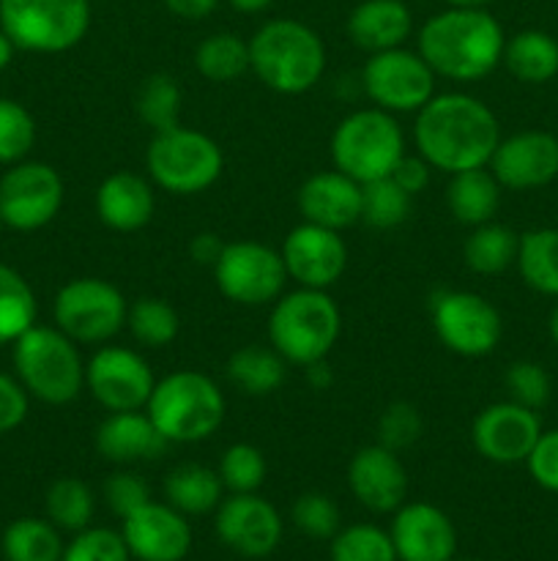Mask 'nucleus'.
Returning a JSON list of instances; mask_svg holds the SVG:
<instances>
[{
	"instance_id": "obj_16",
	"label": "nucleus",
	"mask_w": 558,
	"mask_h": 561,
	"mask_svg": "<svg viewBox=\"0 0 558 561\" xmlns=\"http://www.w3.org/2000/svg\"><path fill=\"white\" fill-rule=\"evenodd\" d=\"M279 255L284 261L288 279H293L299 288L328 290L342 279L348 268V244L342 233L315 222L295 225L284 236Z\"/></svg>"
},
{
	"instance_id": "obj_20",
	"label": "nucleus",
	"mask_w": 558,
	"mask_h": 561,
	"mask_svg": "<svg viewBox=\"0 0 558 561\" xmlns=\"http://www.w3.org/2000/svg\"><path fill=\"white\" fill-rule=\"evenodd\" d=\"M487 168L503 190H539L558 175V140L550 131H518L498 142Z\"/></svg>"
},
{
	"instance_id": "obj_15",
	"label": "nucleus",
	"mask_w": 558,
	"mask_h": 561,
	"mask_svg": "<svg viewBox=\"0 0 558 561\" xmlns=\"http://www.w3.org/2000/svg\"><path fill=\"white\" fill-rule=\"evenodd\" d=\"M156 376L146 356L126 345H98L85 362V389L104 411H142L148 405Z\"/></svg>"
},
{
	"instance_id": "obj_11",
	"label": "nucleus",
	"mask_w": 558,
	"mask_h": 561,
	"mask_svg": "<svg viewBox=\"0 0 558 561\" xmlns=\"http://www.w3.org/2000/svg\"><path fill=\"white\" fill-rule=\"evenodd\" d=\"M435 71L427 66L419 49L394 47L372 53L361 69V88L372 107L392 115L419 113L435 96Z\"/></svg>"
},
{
	"instance_id": "obj_19",
	"label": "nucleus",
	"mask_w": 558,
	"mask_h": 561,
	"mask_svg": "<svg viewBox=\"0 0 558 561\" xmlns=\"http://www.w3.org/2000/svg\"><path fill=\"white\" fill-rule=\"evenodd\" d=\"M120 537L137 561H184L191 548L186 515L153 499L120 520Z\"/></svg>"
},
{
	"instance_id": "obj_37",
	"label": "nucleus",
	"mask_w": 558,
	"mask_h": 561,
	"mask_svg": "<svg viewBox=\"0 0 558 561\" xmlns=\"http://www.w3.org/2000/svg\"><path fill=\"white\" fill-rule=\"evenodd\" d=\"M47 520L58 526L60 531H82L91 526L93 510H96V499L93 491L77 477H60L49 485L47 499Z\"/></svg>"
},
{
	"instance_id": "obj_46",
	"label": "nucleus",
	"mask_w": 558,
	"mask_h": 561,
	"mask_svg": "<svg viewBox=\"0 0 558 561\" xmlns=\"http://www.w3.org/2000/svg\"><path fill=\"white\" fill-rule=\"evenodd\" d=\"M507 389L514 403L539 411L550 400V376L536 362H514L507 370Z\"/></svg>"
},
{
	"instance_id": "obj_54",
	"label": "nucleus",
	"mask_w": 558,
	"mask_h": 561,
	"mask_svg": "<svg viewBox=\"0 0 558 561\" xmlns=\"http://www.w3.org/2000/svg\"><path fill=\"white\" fill-rule=\"evenodd\" d=\"M306 373H310V383L315 389H326L328 383H332V370L326 367V362H317V365H310L306 367Z\"/></svg>"
},
{
	"instance_id": "obj_53",
	"label": "nucleus",
	"mask_w": 558,
	"mask_h": 561,
	"mask_svg": "<svg viewBox=\"0 0 558 561\" xmlns=\"http://www.w3.org/2000/svg\"><path fill=\"white\" fill-rule=\"evenodd\" d=\"M228 3L241 14H263V11L271 9L274 0H228Z\"/></svg>"
},
{
	"instance_id": "obj_38",
	"label": "nucleus",
	"mask_w": 558,
	"mask_h": 561,
	"mask_svg": "<svg viewBox=\"0 0 558 561\" xmlns=\"http://www.w3.org/2000/svg\"><path fill=\"white\" fill-rule=\"evenodd\" d=\"M414 197L388 175V179L361 184V222L375 230H394L410 217Z\"/></svg>"
},
{
	"instance_id": "obj_42",
	"label": "nucleus",
	"mask_w": 558,
	"mask_h": 561,
	"mask_svg": "<svg viewBox=\"0 0 558 561\" xmlns=\"http://www.w3.org/2000/svg\"><path fill=\"white\" fill-rule=\"evenodd\" d=\"M219 480L230 493H257L266 482L268 463L266 455L255 444H230L219 458Z\"/></svg>"
},
{
	"instance_id": "obj_47",
	"label": "nucleus",
	"mask_w": 558,
	"mask_h": 561,
	"mask_svg": "<svg viewBox=\"0 0 558 561\" xmlns=\"http://www.w3.org/2000/svg\"><path fill=\"white\" fill-rule=\"evenodd\" d=\"M104 499H107L109 510L124 520L126 515H131L142 504L151 502V491H148L146 480L140 474H135V471H115L104 482Z\"/></svg>"
},
{
	"instance_id": "obj_49",
	"label": "nucleus",
	"mask_w": 558,
	"mask_h": 561,
	"mask_svg": "<svg viewBox=\"0 0 558 561\" xmlns=\"http://www.w3.org/2000/svg\"><path fill=\"white\" fill-rule=\"evenodd\" d=\"M31 411V394L25 392L16 376L0 373V436H9L16 427L25 425Z\"/></svg>"
},
{
	"instance_id": "obj_57",
	"label": "nucleus",
	"mask_w": 558,
	"mask_h": 561,
	"mask_svg": "<svg viewBox=\"0 0 558 561\" xmlns=\"http://www.w3.org/2000/svg\"><path fill=\"white\" fill-rule=\"evenodd\" d=\"M550 337H553V343L558 345V305L553 307V312H550Z\"/></svg>"
},
{
	"instance_id": "obj_39",
	"label": "nucleus",
	"mask_w": 558,
	"mask_h": 561,
	"mask_svg": "<svg viewBox=\"0 0 558 561\" xmlns=\"http://www.w3.org/2000/svg\"><path fill=\"white\" fill-rule=\"evenodd\" d=\"M181 104H184V96H181V85L175 82V77L151 75L137 91L135 107L142 124L156 135V131H167L181 124Z\"/></svg>"
},
{
	"instance_id": "obj_51",
	"label": "nucleus",
	"mask_w": 558,
	"mask_h": 561,
	"mask_svg": "<svg viewBox=\"0 0 558 561\" xmlns=\"http://www.w3.org/2000/svg\"><path fill=\"white\" fill-rule=\"evenodd\" d=\"M164 9L170 11V14L181 16V20H206V16H211L213 11H217L219 0H162Z\"/></svg>"
},
{
	"instance_id": "obj_26",
	"label": "nucleus",
	"mask_w": 558,
	"mask_h": 561,
	"mask_svg": "<svg viewBox=\"0 0 558 561\" xmlns=\"http://www.w3.org/2000/svg\"><path fill=\"white\" fill-rule=\"evenodd\" d=\"M350 42L367 55L405 47L414 33V11L405 0H361L348 14Z\"/></svg>"
},
{
	"instance_id": "obj_12",
	"label": "nucleus",
	"mask_w": 558,
	"mask_h": 561,
	"mask_svg": "<svg viewBox=\"0 0 558 561\" xmlns=\"http://www.w3.org/2000/svg\"><path fill=\"white\" fill-rule=\"evenodd\" d=\"M211 268L219 294L241 307L274 305L288 285L279 250L260 241H228Z\"/></svg>"
},
{
	"instance_id": "obj_10",
	"label": "nucleus",
	"mask_w": 558,
	"mask_h": 561,
	"mask_svg": "<svg viewBox=\"0 0 558 561\" xmlns=\"http://www.w3.org/2000/svg\"><path fill=\"white\" fill-rule=\"evenodd\" d=\"M124 294L102 277H74L55 294L53 323L77 345H104L126 329Z\"/></svg>"
},
{
	"instance_id": "obj_32",
	"label": "nucleus",
	"mask_w": 558,
	"mask_h": 561,
	"mask_svg": "<svg viewBox=\"0 0 558 561\" xmlns=\"http://www.w3.org/2000/svg\"><path fill=\"white\" fill-rule=\"evenodd\" d=\"M195 69L208 82H235L252 71L249 66V38L239 33L219 31L202 38L195 49Z\"/></svg>"
},
{
	"instance_id": "obj_27",
	"label": "nucleus",
	"mask_w": 558,
	"mask_h": 561,
	"mask_svg": "<svg viewBox=\"0 0 558 561\" xmlns=\"http://www.w3.org/2000/svg\"><path fill=\"white\" fill-rule=\"evenodd\" d=\"M501 190L490 168L463 170V173L449 175L446 184V206L457 222L476 228V225L492 222L501 208Z\"/></svg>"
},
{
	"instance_id": "obj_8",
	"label": "nucleus",
	"mask_w": 558,
	"mask_h": 561,
	"mask_svg": "<svg viewBox=\"0 0 558 561\" xmlns=\"http://www.w3.org/2000/svg\"><path fill=\"white\" fill-rule=\"evenodd\" d=\"M146 170L151 184L170 195H200L222 179L224 153L211 135L178 124L151 137Z\"/></svg>"
},
{
	"instance_id": "obj_5",
	"label": "nucleus",
	"mask_w": 558,
	"mask_h": 561,
	"mask_svg": "<svg viewBox=\"0 0 558 561\" xmlns=\"http://www.w3.org/2000/svg\"><path fill=\"white\" fill-rule=\"evenodd\" d=\"M342 316L328 290L295 288L271 305L268 345L288 365L310 367L326 362L339 340Z\"/></svg>"
},
{
	"instance_id": "obj_35",
	"label": "nucleus",
	"mask_w": 558,
	"mask_h": 561,
	"mask_svg": "<svg viewBox=\"0 0 558 561\" xmlns=\"http://www.w3.org/2000/svg\"><path fill=\"white\" fill-rule=\"evenodd\" d=\"M3 559L5 561H60L63 540L60 529L44 518H16L3 531Z\"/></svg>"
},
{
	"instance_id": "obj_44",
	"label": "nucleus",
	"mask_w": 558,
	"mask_h": 561,
	"mask_svg": "<svg viewBox=\"0 0 558 561\" xmlns=\"http://www.w3.org/2000/svg\"><path fill=\"white\" fill-rule=\"evenodd\" d=\"M421 433H425V420H421L419 409L410 403L386 405L377 420V444L394 449V453L414 447Z\"/></svg>"
},
{
	"instance_id": "obj_41",
	"label": "nucleus",
	"mask_w": 558,
	"mask_h": 561,
	"mask_svg": "<svg viewBox=\"0 0 558 561\" xmlns=\"http://www.w3.org/2000/svg\"><path fill=\"white\" fill-rule=\"evenodd\" d=\"M332 561H397V551L381 526L353 524L332 537Z\"/></svg>"
},
{
	"instance_id": "obj_48",
	"label": "nucleus",
	"mask_w": 558,
	"mask_h": 561,
	"mask_svg": "<svg viewBox=\"0 0 558 561\" xmlns=\"http://www.w3.org/2000/svg\"><path fill=\"white\" fill-rule=\"evenodd\" d=\"M525 463H528V474L534 477L536 485L558 493V431H542Z\"/></svg>"
},
{
	"instance_id": "obj_29",
	"label": "nucleus",
	"mask_w": 558,
	"mask_h": 561,
	"mask_svg": "<svg viewBox=\"0 0 558 561\" xmlns=\"http://www.w3.org/2000/svg\"><path fill=\"white\" fill-rule=\"evenodd\" d=\"M164 499L170 507L189 515H208L222 504L224 485L219 471L200 463H181L164 477Z\"/></svg>"
},
{
	"instance_id": "obj_25",
	"label": "nucleus",
	"mask_w": 558,
	"mask_h": 561,
	"mask_svg": "<svg viewBox=\"0 0 558 561\" xmlns=\"http://www.w3.org/2000/svg\"><path fill=\"white\" fill-rule=\"evenodd\" d=\"M96 453L104 460L118 466L142 463V460L162 458L170 447L151 422V416L142 411H109L96 427Z\"/></svg>"
},
{
	"instance_id": "obj_2",
	"label": "nucleus",
	"mask_w": 558,
	"mask_h": 561,
	"mask_svg": "<svg viewBox=\"0 0 558 561\" xmlns=\"http://www.w3.org/2000/svg\"><path fill=\"white\" fill-rule=\"evenodd\" d=\"M503 27L487 9L446 5L419 27L416 49L435 77L476 82L490 75L503 58Z\"/></svg>"
},
{
	"instance_id": "obj_17",
	"label": "nucleus",
	"mask_w": 558,
	"mask_h": 561,
	"mask_svg": "<svg viewBox=\"0 0 558 561\" xmlns=\"http://www.w3.org/2000/svg\"><path fill=\"white\" fill-rule=\"evenodd\" d=\"M213 526L219 540L246 559L271 557L282 542L279 510L257 493H230V499H222Z\"/></svg>"
},
{
	"instance_id": "obj_34",
	"label": "nucleus",
	"mask_w": 558,
	"mask_h": 561,
	"mask_svg": "<svg viewBox=\"0 0 558 561\" xmlns=\"http://www.w3.org/2000/svg\"><path fill=\"white\" fill-rule=\"evenodd\" d=\"M518 268L525 285L545 296H558V228H539L520 236Z\"/></svg>"
},
{
	"instance_id": "obj_33",
	"label": "nucleus",
	"mask_w": 558,
	"mask_h": 561,
	"mask_svg": "<svg viewBox=\"0 0 558 561\" xmlns=\"http://www.w3.org/2000/svg\"><path fill=\"white\" fill-rule=\"evenodd\" d=\"M38 323V301L31 283L9 263H0V348Z\"/></svg>"
},
{
	"instance_id": "obj_18",
	"label": "nucleus",
	"mask_w": 558,
	"mask_h": 561,
	"mask_svg": "<svg viewBox=\"0 0 558 561\" xmlns=\"http://www.w3.org/2000/svg\"><path fill=\"white\" fill-rule=\"evenodd\" d=\"M539 436L542 422L536 411L525 409L514 400L487 405L470 425V442H474L476 453L498 466L523 463Z\"/></svg>"
},
{
	"instance_id": "obj_28",
	"label": "nucleus",
	"mask_w": 558,
	"mask_h": 561,
	"mask_svg": "<svg viewBox=\"0 0 558 561\" xmlns=\"http://www.w3.org/2000/svg\"><path fill=\"white\" fill-rule=\"evenodd\" d=\"M224 373L239 392L249 394V398H268L288 378V362L271 345L249 343L230 354Z\"/></svg>"
},
{
	"instance_id": "obj_1",
	"label": "nucleus",
	"mask_w": 558,
	"mask_h": 561,
	"mask_svg": "<svg viewBox=\"0 0 558 561\" xmlns=\"http://www.w3.org/2000/svg\"><path fill=\"white\" fill-rule=\"evenodd\" d=\"M414 142L432 170L454 175L490 164L501 142V126L481 99L463 91L435 93L416 113Z\"/></svg>"
},
{
	"instance_id": "obj_56",
	"label": "nucleus",
	"mask_w": 558,
	"mask_h": 561,
	"mask_svg": "<svg viewBox=\"0 0 558 561\" xmlns=\"http://www.w3.org/2000/svg\"><path fill=\"white\" fill-rule=\"evenodd\" d=\"M446 5H454V9H487L490 0H443Z\"/></svg>"
},
{
	"instance_id": "obj_6",
	"label": "nucleus",
	"mask_w": 558,
	"mask_h": 561,
	"mask_svg": "<svg viewBox=\"0 0 558 561\" xmlns=\"http://www.w3.org/2000/svg\"><path fill=\"white\" fill-rule=\"evenodd\" d=\"M224 394L211 376L175 370L159 378L148 398L146 414L167 444H200L222 427Z\"/></svg>"
},
{
	"instance_id": "obj_50",
	"label": "nucleus",
	"mask_w": 558,
	"mask_h": 561,
	"mask_svg": "<svg viewBox=\"0 0 558 561\" xmlns=\"http://www.w3.org/2000/svg\"><path fill=\"white\" fill-rule=\"evenodd\" d=\"M392 179L397 181L410 197H416L430 186L432 164L427 162L425 157H419V153H405V157L397 162V168L392 170Z\"/></svg>"
},
{
	"instance_id": "obj_43",
	"label": "nucleus",
	"mask_w": 558,
	"mask_h": 561,
	"mask_svg": "<svg viewBox=\"0 0 558 561\" xmlns=\"http://www.w3.org/2000/svg\"><path fill=\"white\" fill-rule=\"evenodd\" d=\"M290 518H293L295 529L312 540H332L342 529L339 507L326 493H304V496L295 499Z\"/></svg>"
},
{
	"instance_id": "obj_24",
	"label": "nucleus",
	"mask_w": 558,
	"mask_h": 561,
	"mask_svg": "<svg viewBox=\"0 0 558 561\" xmlns=\"http://www.w3.org/2000/svg\"><path fill=\"white\" fill-rule=\"evenodd\" d=\"M299 211L304 222L323 225L342 233L350 225L361 222V184L350 175L334 170H321L310 175L299 190Z\"/></svg>"
},
{
	"instance_id": "obj_3",
	"label": "nucleus",
	"mask_w": 558,
	"mask_h": 561,
	"mask_svg": "<svg viewBox=\"0 0 558 561\" xmlns=\"http://www.w3.org/2000/svg\"><path fill=\"white\" fill-rule=\"evenodd\" d=\"M249 66L268 91L299 96L326 75V44L306 22L277 16L252 33Z\"/></svg>"
},
{
	"instance_id": "obj_30",
	"label": "nucleus",
	"mask_w": 558,
	"mask_h": 561,
	"mask_svg": "<svg viewBox=\"0 0 558 561\" xmlns=\"http://www.w3.org/2000/svg\"><path fill=\"white\" fill-rule=\"evenodd\" d=\"M501 64L520 82L542 85L558 75V42L545 31H520L503 44Z\"/></svg>"
},
{
	"instance_id": "obj_31",
	"label": "nucleus",
	"mask_w": 558,
	"mask_h": 561,
	"mask_svg": "<svg viewBox=\"0 0 558 561\" xmlns=\"http://www.w3.org/2000/svg\"><path fill=\"white\" fill-rule=\"evenodd\" d=\"M518 250L520 236L512 228L492 219V222L476 225L470 230L463 244V257L470 272L492 277V274L507 272L512 263H518Z\"/></svg>"
},
{
	"instance_id": "obj_36",
	"label": "nucleus",
	"mask_w": 558,
	"mask_h": 561,
	"mask_svg": "<svg viewBox=\"0 0 558 561\" xmlns=\"http://www.w3.org/2000/svg\"><path fill=\"white\" fill-rule=\"evenodd\" d=\"M126 329L137 345L159 351L178 337L181 318L170 301L156 299V296H142L129 305Z\"/></svg>"
},
{
	"instance_id": "obj_9",
	"label": "nucleus",
	"mask_w": 558,
	"mask_h": 561,
	"mask_svg": "<svg viewBox=\"0 0 558 561\" xmlns=\"http://www.w3.org/2000/svg\"><path fill=\"white\" fill-rule=\"evenodd\" d=\"M91 20V0H0V27L22 53H69L88 36Z\"/></svg>"
},
{
	"instance_id": "obj_45",
	"label": "nucleus",
	"mask_w": 558,
	"mask_h": 561,
	"mask_svg": "<svg viewBox=\"0 0 558 561\" xmlns=\"http://www.w3.org/2000/svg\"><path fill=\"white\" fill-rule=\"evenodd\" d=\"M131 553L126 548L120 531L113 529H82L74 540L63 548L60 561H129Z\"/></svg>"
},
{
	"instance_id": "obj_40",
	"label": "nucleus",
	"mask_w": 558,
	"mask_h": 561,
	"mask_svg": "<svg viewBox=\"0 0 558 561\" xmlns=\"http://www.w3.org/2000/svg\"><path fill=\"white\" fill-rule=\"evenodd\" d=\"M38 129L31 110L16 99L0 96V164L11 168L31 157Z\"/></svg>"
},
{
	"instance_id": "obj_52",
	"label": "nucleus",
	"mask_w": 558,
	"mask_h": 561,
	"mask_svg": "<svg viewBox=\"0 0 558 561\" xmlns=\"http://www.w3.org/2000/svg\"><path fill=\"white\" fill-rule=\"evenodd\" d=\"M222 250L224 241H219L217 233H197L195 239L189 241V255L195 257L197 263H202V266H213L217 257L222 255Z\"/></svg>"
},
{
	"instance_id": "obj_23",
	"label": "nucleus",
	"mask_w": 558,
	"mask_h": 561,
	"mask_svg": "<svg viewBox=\"0 0 558 561\" xmlns=\"http://www.w3.org/2000/svg\"><path fill=\"white\" fill-rule=\"evenodd\" d=\"M93 208L104 228L115 230V233H137L153 219L156 192H153L148 175L115 170L96 186Z\"/></svg>"
},
{
	"instance_id": "obj_4",
	"label": "nucleus",
	"mask_w": 558,
	"mask_h": 561,
	"mask_svg": "<svg viewBox=\"0 0 558 561\" xmlns=\"http://www.w3.org/2000/svg\"><path fill=\"white\" fill-rule=\"evenodd\" d=\"M11 365L16 381L33 400L47 405H69L85 389V362L80 345L58 327L33 323L11 343Z\"/></svg>"
},
{
	"instance_id": "obj_7",
	"label": "nucleus",
	"mask_w": 558,
	"mask_h": 561,
	"mask_svg": "<svg viewBox=\"0 0 558 561\" xmlns=\"http://www.w3.org/2000/svg\"><path fill=\"white\" fill-rule=\"evenodd\" d=\"M405 157V131L397 115L381 107L353 110L332 135V162L359 184L388 179Z\"/></svg>"
},
{
	"instance_id": "obj_22",
	"label": "nucleus",
	"mask_w": 558,
	"mask_h": 561,
	"mask_svg": "<svg viewBox=\"0 0 558 561\" xmlns=\"http://www.w3.org/2000/svg\"><path fill=\"white\" fill-rule=\"evenodd\" d=\"M392 542L397 561H452L457 531L449 515L427 502H405L394 513Z\"/></svg>"
},
{
	"instance_id": "obj_21",
	"label": "nucleus",
	"mask_w": 558,
	"mask_h": 561,
	"mask_svg": "<svg viewBox=\"0 0 558 561\" xmlns=\"http://www.w3.org/2000/svg\"><path fill=\"white\" fill-rule=\"evenodd\" d=\"M348 488L356 502L370 513H397L408 496V471L399 453L383 444H370L350 458Z\"/></svg>"
},
{
	"instance_id": "obj_14",
	"label": "nucleus",
	"mask_w": 558,
	"mask_h": 561,
	"mask_svg": "<svg viewBox=\"0 0 558 561\" xmlns=\"http://www.w3.org/2000/svg\"><path fill=\"white\" fill-rule=\"evenodd\" d=\"M432 329L443 348L465 359H479L501 343V312L474 290H443L432 299Z\"/></svg>"
},
{
	"instance_id": "obj_55",
	"label": "nucleus",
	"mask_w": 558,
	"mask_h": 561,
	"mask_svg": "<svg viewBox=\"0 0 558 561\" xmlns=\"http://www.w3.org/2000/svg\"><path fill=\"white\" fill-rule=\"evenodd\" d=\"M14 53H16V47L11 44V38L5 36L3 27H0V71L9 69L11 60H14Z\"/></svg>"
},
{
	"instance_id": "obj_13",
	"label": "nucleus",
	"mask_w": 558,
	"mask_h": 561,
	"mask_svg": "<svg viewBox=\"0 0 558 561\" xmlns=\"http://www.w3.org/2000/svg\"><path fill=\"white\" fill-rule=\"evenodd\" d=\"M66 201V184L47 162L22 159L0 175V225L33 233L53 222Z\"/></svg>"
},
{
	"instance_id": "obj_58",
	"label": "nucleus",
	"mask_w": 558,
	"mask_h": 561,
	"mask_svg": "<svg viewBox=\"0 0 558 561\" xmlns=\"http://www.w3.org/2000/svg\"><path fill=\"white\" fill-rule=\"evenodd\" d=\"M452 561H470V559H452Z\"/></svg>"
}]
</instances>
